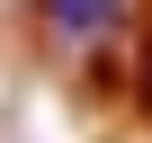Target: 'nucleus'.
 <instances>
[{
	"label": "nucleus",
	"instance_id": "nucleus-1",
	"mask_svg": "<svg viewBox=\"0 0 152 143\" xmlns=\"http://www.w3.org/2000/svg\"><path fill=\"white\" fill-rule=\"evenodd\" d=\"M27 9H36V36H45V45H63V63H90L99 45H116V36H125L134 0H27Z\"/></svg>",
	"mask_w": 152,
	"mask_h": 143
},
{
	"label": "nucleus",
	"instance_id": "nucleus-2",
	"mask_svg": "<svg viewBox=\"0 0 152 143\" xmlns=\"http://www.w3.org/2000/svg\"><path fill=\"white\" fill-rule=\"evenodd\" d=\"M134 107H143V125H152V27H143V54H134Z\"/></svg>",
	"mask_w": 152,
	"mask_h": 143
}]
</instances>
